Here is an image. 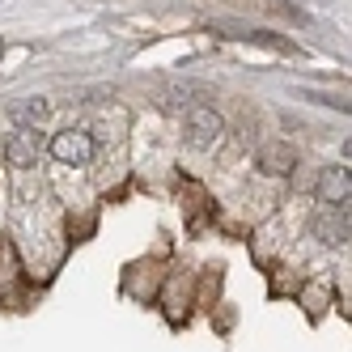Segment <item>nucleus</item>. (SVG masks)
<instances>
[{
    "instance_id": "obj_3",
    "label": "nucleus",
    "mask_w": 352,
    "mask_h": 352,
    "mask_svg": "<svg viewBox=\"0 0 352 352\" xmlns=\"http://www.w3.org/2000/svg\"><path fill=\"white\" fill-rule=\"evenodd\" d=\"M310 230L327 242V246H340L348 242V230H352V221H348V204H322L310 221Z\"/></svg>"
},
{
    "instance_id": "obj_1",
    "label": "nucleus",
    "mask_w": 352,
    "mask_h": 352,
    "mask_svg": "<svg viewBox=\"0 0 352 352\" xmlns=\"http://www.w3.org/2000/svg\"><path fill=\"white\" fill-rule=\"evenodd\" d=\"M47 148H52V157L60 166H89L94 153H98V140L89 132H81V128H68V132H56Z\"/></svg>"
},
{
    "instance_id": "obj_5",
    "label": "nucleus",
    "mask_w": 352,
    "mask_h": 352,
    "mask_svg": "<svg viewBox=\"0 0 352 352\" xmlns=\"http://www.w3.org/2000/svg\"><path fill=\"white\" fill-rule=\"evenodd\" d=\"M293 166H297V153H293L289 144H280V140H276V144H263V148H259V170H263V174H276V179H289V174H293Z\"/></svg>"
},
{
    "instance_id": "obj_2",
    "label": "nucleus",
    "mask_w": 352,
    "mask_h": 352,
    "mask_svg": "<svg viewBox=\"0 0 352 352\" xmlns=\"http://www.w3.org/2000/svg\"><path fill=\"white\" fill-rule=\"evenodd\" d=\"M225 132V119L212 111V107H191L187 115V144L191 148H212Z\"/></svg>"
},
{
    "instance_id": "obj_7",
    "label": "nucleus",
    "mask_w": 352,
    "mask_h": 352,
    "mask_svg": "<svg viewBox=\"0 0 352 352\" xmlns=\"http://www.w3.org/2000/svg\"><path fill=\"white\" fill-rule=\"evenodd\" d=\"M17 119L26 123V128L43 123V119H47V98H26V107H17Z\"/></svg>"
},
{
    "instance_id": "obj_4",
    "label": "nucleus",
    "mask_w": 352,
    "mask_h": 352,
    "mask_svg": "<svg viewBox=\"0 0 352 352\" xmlns=\"http://www.w3.org/2000/svg\"><path fill=\"white\" fill-rule=\"evenodd\" d=\"M38 157V132L34 128H17L13 136H5V162L9 166H30Z\"/></svg>"
},
{
    "instance_id": "obj_6",
    "label": "nucleus",
    "mask_w": 352,
    "mask_h": 352,
    "mask_svg": "<svg viewBox=\"0 0 352 352\" xmlns=\"http://www.w3.org/2000/svg\"><path fill=\"white\" fill-rule=\"evenodd\" d=\"M348 195H352V179H348V170H322L318 174V199L322 204H348Z\"/></svg>"
},
{
    "instance_id": "obj_8",
    "label": "nucleus",
    "mask_w": 352,
    "mask_h": 352,
    "mask_svg": "<svg viewBox=\"0 0 352 352\" xmlns=\"http://www.w3.org/2000/svg\"><path fill=\"white\" fill-rule=\"evenodd\" d=\"M272 9H276V13H285V17H293V21H306V13L293 9V5H285V0H272Z\"/></svg>"
}]
</instances>
